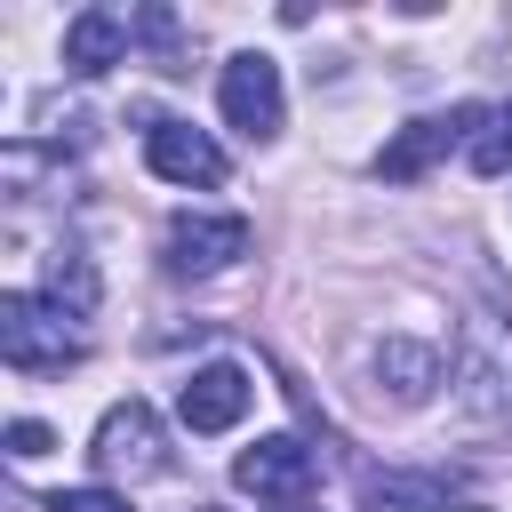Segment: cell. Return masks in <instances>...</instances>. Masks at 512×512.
Returning <instances> with one entry per match:
<instances>
[{
    "label": "cell",
    "mask_w": 512,
    "mask_h": 512,
    "mask_svg": "<svg viewBox=\"0 0 512 512\" xmlns=\"http://www.w3.org/2000/svg\"><path fill=\"white\" fill-rule=\"evenodd\" d=\"M456 408L472 424H512V320L496 312H464L456 328Z\"/></svg>",
    "instance_id": "cell-1"
},
{
    "label": "cell",
    "mask_w": 512,
    "mask_h": 512,
    "mask_svg": "<svg viewBox=\"0 0 512 512\" xmlns=\"http://www.w3.org/2000/svg\"><path fill=\"white\" fill-rule=\"evenodd\" d=\"M0 360H8L16 376H64V368L88 360V344H80V328H64L56 304H40V296H0Z\"/></svg>",
    "instance_id": "cell-2"
},
{
    "label": "cell",
    "mask_w": 512,
    "mask_h": 512,
    "mask_svg": "<svg viewBox=\"0 0 512 512\" xmlns=\"http://www.w3.org/2000/svg\"><path fill=\"white\" fill-rule=\"evenodd\" d=\"M232 480H240L264 512H304V504H312V488H320V456H312L296 432H264L256 448H240Z\"/></svg>",
    "instance_id": "cell-3"
},
{
    "label": "cell",
    "mask_w": 512,
    "mask_h": 512,
    "mask_svg": "<svg viewBox=\"0 0 512 512\" xmlns=\"http://www.w3.org/2000/svg\"><path fill=\"white\" fill-rule=\"evenodd\" d=\"M88 456H96L104 480H160V472H168V432H160V416H152L144 400H112V408L96 416Z\"/></svg>",
    "instance_id": "cell-4"
},
{
    "label": "cell",
    "mask_w": 512,
    "mask_h": 512,
    "mask_svg": "<svg viewBox=\"0 0 512 512\" xmlns=\"http://www.w3.org/2000/svg\"><path fill=\"white\" fill-rule=\"evenodd\" d=\"M480 120H488V104H456V112H424V120H408L384 152H376V176L384 184H416L440 152H472V136H480Z\"/></svg>",
    "instance_id": "cell-5"
},
{
    "label": "cell",
    "mask_w": 512,
    "mask_h": 512,
    "mask_svg": "<svg viewBox=\"0 0 512 512\" xmlns=\"http://www.w3.org/2000/svg\"><path fill=\"white\" fill-rule=\"evenodd\" d=\"M240 256H248V216H200V208H184L160 232V264L176 280H208V272H224Z\"/></svg>",
    "instance_id": "cell-6"
},
{
    "label": "cell",
    "mask_w": 512,
    "mask_h": 512,
    "mask_svg": "<svg viewBox=\"0 0 512 512\" xmlns=\"http://www.w3.org/2000/svg\"><path fill=\"white\" fill-rule=\"evenodd\" d=\"M216 104H224V120L240 128V136H280V112H288V96H280V64L272 56H232L224 64V80H216Z\"/></svg>",
    "instance_id": "cell-7"
},
{
    "label": "cell",
    "mask_w": 512,
    "mask_h": 512,
    "mask_svg": "<svg viewBox=\"0 0 512 512\" xmlns=\"http://www.w3.org/2000/svg\"><path fill=\"white\" fill-rule=\"evenodd\" d=\"M248 400H256V376H248L240 360H208V368L184 376L176 416H184V432H232V424L248 416Z\"/></svg>",
    "instance_id": "cell-8"
},
{
    "label": "cell",
    "mask_w": 512,
    "mask_h": 512,
    "mask_svg": "<svg viewBox=\"0 0 512 512\" xmlns=\"http://www.w3.org/2000/svg\"><path fill=\"white\" fill-rule=\"evenodd\" d=\"M144 168L168 184H224V144L192 120H152L144 128Z\"/></svg>",
    "instance_id": "cell-9"
},
{
    "label": "cell",
    "mask_w": 512,
    "mask_h": 512,
    "mask_svg": "<svg viewBox=\"0 0 512 512\" xmlns=\"http://www.w3.org/2000/svg\"><path fill=\"white\" fill-rule=\"evenodd\" d=\"M40 304H56L64 320H88V312L104 304V272H96V256H88L80 240H56V248L40 256Z\"/></svg>",
    "instance_id": "cell-10"
},
{
    "label": "cell",
    "mask_w": 512,
    "mask_h": 512,
    "mask_svg": "<svg viewBox=\"0 0 512 512\" xmlns=\"http://www.w3.org/2000/svg\"><path fill=\"white\" fill-rule=\"evenodd\" d=\"M368 376H376V392H392L400 408H424L432 384H440V352L416 344V336H384V344L368 352Z\"/></svg>",
    "instance_id": "cell-11"
},
{
    "label": "cell",
    "mask_w": 512,
    "mask_h": 512,
    "mask_svg": "<svg viewBox=\"0 0 512 512\" xmlns=\"http://www.w3.org/2000/svg\"><path fill=\"white\" fill-rule=\"evenodd\" d=\"M112 64H128V24H120L112 8H80V16L64 24V72H72V80H96V72H112Z\"/></svg>",
    "instance_id": "cell-12"
},
{
    "label": "cell",
    "mask_w": 512,
    "mask_h": 512,
    "mask_svg": "<svg viewBox=\"0 0 512 512\" xmlns=\"http://www.w3.org/2000/svg\"><path fill=\"white\" fill-rule=\"evenodd\" d=\"M360 512H448V480L440 472H368Z\"/></svg>",
    "instance_id": "cell-13"
},
{
    "label": "cell",
    "mask_w": 512,
    "mask_h": 512,
    "mask_svg": "<svg viewBox=\"0 0 512 512\" xmlns=\"http://www.w3.org/2000/svg\"><path fill=\"white\" fill-rule=\"evenodd\" d=\"M472 168L480 176H512V104H488V120L472 136Z\"/></svg>",
    "instance_id": "cell-14"
},
{
    "label": "cell",
    "mask_w": 512,
    "mask_h": 512,
    "mask_svg": "<svg viewBox=\"0 0 512 512\" xmlns=\"http://www.w3.org/2000/svg\"><path fill=\"white\" fill-rule=\"evenodd\" d=\"M48 448H56V432H48L40 416H16V424H8V456H16V464H32V456H48Z\"/></svg>",
    "instance_id": "cell-15"
},
{
    "label": "cell",
    "mask_w": 512,
    "mask_h": 512,
    "mask_svg": "<svg viewBox=\"0 0 512 512\" xmlns=\"http://www.w3.org/2000/svg\"><path fill=\"white\" fill-rule=\"evenodd\" d=\"M48 512H128V496H112V488H56Z\"/></svg>",
    "instance_id": "cell-16"
},
{
    "label": "cell",
    "mask_w": 512,
    "mask_h": 512,
    "mask_svg": "<svg viewBox=\"0 0 512 512\" xmlns=\"http://www.w3.org/2000/svg\"><path fill=\"white\" fill-rule=\"evenodd\" d=\"M448 512H480V504H448Z\"/></svg>",
    "instance_id": "cell-17"
},
{
    "label": "cell",
    "mask_w": 512,
    "mask_h": 512,
    "mask_svg": "<svg viewBox=\"0 0 512 512\" xmlns=\"http://www.w3.org/2000/svg\"><path fill=\"white\" fill-rule=\"evenodd\" d=\"M304 512H312V504H304Z\"/></svg>",
    "instance_id": "cell-18"
},
{
    "label": "cell",
    "mask_w": 512,
    "mask_h": 512,
    "mask_svg": "<svg viewBox=\"0 0 512 512\" xmlns=\"http://www.w3.org/2000/svg\"><path fill=\"white\" fill-rule=\"evenodd\" d=\"M200 512H208V504H200Z\"/></svg>",
    "instance_id": "cell-19"
}]
</instances>
